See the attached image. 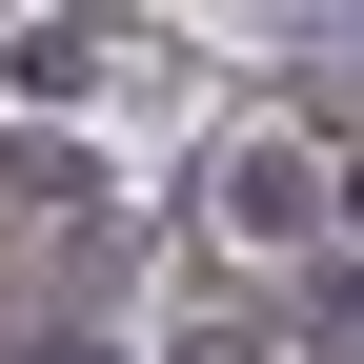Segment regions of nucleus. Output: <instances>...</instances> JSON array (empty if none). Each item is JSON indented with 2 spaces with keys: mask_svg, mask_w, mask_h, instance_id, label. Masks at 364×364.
I'll return each mask as SVG.
<instances>
[{
  "mask_svg": "<svg viewBox=\"0 0 364 364\" xmlns=\"http://www.w3.org/2000/svg\"><path fill=\"white\" fill-rule=\"evenodd\" d=\"M344 344H364V284H344Z\"/></svg>",
  "mask_w": 364,
  "mask_h": 364,
  "instance_id": "f257e3e1",
  "label": "nucleus"
}]
</instances>
